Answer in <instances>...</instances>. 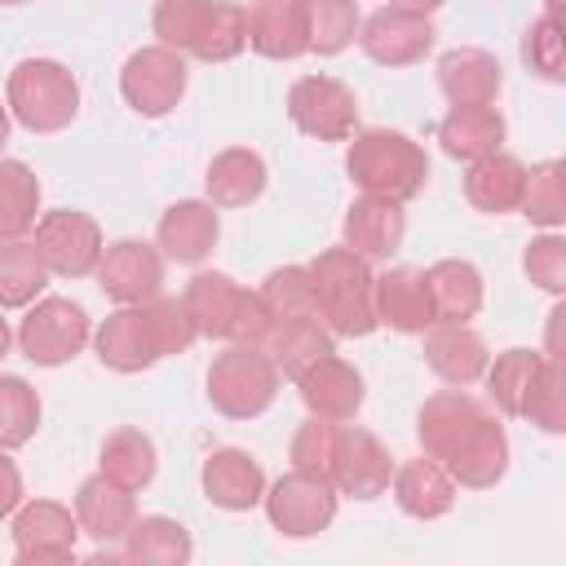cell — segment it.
<instances>
[{"label":"cell","mask_w":566,"mask_h":566,"mask_svg":"<svg viewBox=\"0 0 566 566\" xmlns=\"http://www.w3.org/2000/svg\"><path fill=\"white\" fill-rule=\"evenodd\" d=\"M416 438L420 451L455 478V486L491 491L509 473V433L500 416L469 389L447 385L429 394L416 411Z\"/></svg>","instance_id":"obj_1"},{"label":"cell","mask_w":566,"mask_h":566,"mask_svg":"<svg viewBox=\"0 0 566 566\" xmlns=\"http://www.w3.org/2000/svg\"><path fill=\"white\" fill-rule=\"evenodd\" d=\"M345 172L363 195L411 203L429 186V155L398 128H363L349 137Z\"/></svg>","instance_id":"obj_2"},{"label":"cell","mask_w":566,"mask_h":566,"mask_svg":"<svg viewBox=\"0 0 566 566\" xmlns=\"http://www.w3.org/2000/svg\"><path fill=\"white\" fill-rule=\"evenodd\" d=\"M310 287H314V301H318V314L323 323L332 327V336L340 340H358V336H371L380 323H376V274L367 265V256H358L354 248H323L310 265Z\"/></svg>","instance_id":"obj_3"},{"label":"cell","mask_w":566,"mask_h":566,"mask_svg":"<svg viewBox=\"0 0 566 566\" xmlns=\"http://www.w3.org/2000/svg\"><path fill=\"white\" fill-rule=\"evenodd\" d=\"M181 305L195 323L199 336L208 340H226V345H261L270 318L261 310V296L243 283H234L221 270H199L190 274Z\"/></svg>","instance_id":"obj_4"},{"label":"cell","mask_w":566,"mask_h":566,"mask_svg":"<svg viewBox=\"0 0 566 566\" xmlns=\"http://www.w3.org/2000/svg\"><path fill=\"white\" fill-rule=\"evenodd\" d=\"M4 102L27 133H62L80 115V80L53 57H22L9 71Z\"/></svg>","instance_id":"obj_5"},{"label":"cell","mask_w":566,"mask_h":566,"mask_svg":"<svg viewBox=\"0 0 566 566\" xmlns=\"http://www.w3.org/2000/svg\"><path fill=\"white\" fill-rule=\"evenodd\" d=\"M279 385L283 371L261 345H226L203 376V394L226 420H256L279 398Z\"/></svg>","instance_id":"obj_6"},{"label":"cell","mask_w":566,"mask_h":566,"mask_svg":"<svg viewBox=\"0 0 566 566\" xmlns=\"http://www.w3.org/2000/svg\"><path fill=\"white\" fill-rule=\"evenodd\" d=\"M13 340L35 367H62L93 340V323H88L84 305L71 296H35L27 305V318L18 323Z\"/></svg>","instance_id":"obj_7"},{"label":"cell","mask_w":566,"mask_h":566,"mask_svg":"<svg viewBox=\"0 0 566 566\" xmlns=\"http://www.w3.org/2000/svg\"><path fill=\"white\" fill-rule=\"evenodd\" d=\"M336 500L340 491L332 486V478L301 473V469H287L283 478L265 482V495H261L265 517L283 539H314L318 531H327L336 517Z\"/></svg>","instance_id":"obj_8"},{"label":"cell","mask_w":566,"mask_h":566,"mask_svg":"<svg viewBox=\"0 0 566 566\" xmlns=\"http://www.w3.org/2000/svg\"><path fill=\"white\" fill-rule=\"evenodd\" d=\"M186 84H190L186 57L168 44H146V49L128 53V62L119 66V97L142 119H159V115L177 111V102L186 97Z\"/></svg>","instance_id":"obj_9"},{"label":"cell","mask_w":566,"mask_h":566,"mask_svg":"<svg viewBox=\"0 0 566 566\" xmlns=\"http://www.w3.org/2000/svg\"><path fill=\"white\" fill-rule=\"evenodd\" d=\"M287 119L314 142H349L358 133V97L336 75H301L287 88Z\"/></svg>","instance_id":"obj_10"},{"label":"cell","mask_w":566,"mask_h":566,"mask_svg":"<svg viewBox=\"0 0 566 566\" xmlns=\"http://www.w3.org/2000/svg\"><path fill=\"white\" fill-rule=\"evenodd\" d=\"M35 252L57 279H88L102 256V226L80 208H53L35 221Z\"/></svg>","instance_id":"obj_11"},{"label":"cell","mask_w":566,"mask_h":566,"mask_svg":"<svg viewBox=\"0 0 566 566\" xmlns=\"http://www.w3.org/2000/svg\"><path fill=\"white\" fill-rule=\"evenodd\" d=\"M433 40H438L433 18L402 4H385L358 22V49L376 66H416L433 49Z\"/></svg>","instance_id":"obj_12"},{"label":"cell","mask_w":566,"mask_h":566,"mask_svg":"<svg viewBox=\"0 0 566 566\" xmlns=\"http://www.w3.org/2000/svg\"><path fill=\"white\" fill-rule=\"evenodd\" d=\"M9 535H13V557L22 566L71 562L75 557V539H80V522L57 500H22L13 509Z\"/></svg>","instance_id":"obj_13"},{"label":"cell","mask_w":566,"mask_h":566,"mask_svg":"<svg viewBox=\"0 0 566 566\" xmlns=\"http://www.w3.org/2000/svg\"><path fill=\"white\" fill-rule=\"evenodd\" d=\"M327 478L349 500H380L394 478V455L371 429L349 424V429H336V451H332Z\"/></svg>","instance_id":"obj_14"},{"label":"cell","mask_w":566,"mask_h":566,"mask_svg":"<svg viewBox=\"0 0 566 566\" xmlns=\"http://www.w3.org/2000/svg\"><path fill=\"white\" fill-rule=\"evenodd\" d=\"M93 279L102 287V296H111L115 305L150 301L164 287V252L142 239H115L102 248Z\"/></svg>","instance_id":"obj_15"},{"label":"cell","mask_w":566,"mask_h":566,"mask_svg":"<svg viewBox=\"0 0 566 566\" xmlns=\"http://www.w3.org/2000/svg\"><path fill=\"white\" fill-rule=\"evenodd\" d=\"M93 349H97L102 367H111L119 376H137V371H146V367H155L164 358L155 323H150L142 301L137 305H119L115 314H106L102 327L93 332Z\"/></svg>","instance_id":"obj_16"},{"label":"cell","mask_w":566,"mask_h":566,"mask_svg":"<svg viewBox=\"0 0 566 566\" xmlns=\"http://www.w3.org/2000/svg\"><path fill=\"white\" fill-rule=\"evenodd\" d=\"M296 394H301L310 416L332 420V424H349L363 411L367 385H363V371L354 363H345L336 354H323L318 363H310L296 376Z\"/></svg>","instance_id":"obj_17"},{"label":"cell","mask_w":566,"mask_h":566,"mask_svg":"<svg viewBox=\"0 0 566 566\" xmlns=\"http://www.w3.org/2000/svg\"><path fill=\"white\" fill-rule=\"evenodd\" d=\"M221 239V217L208 199H177L159 212L155 226V248L164 252V261L177 265H199Z\"/></svg>","instance_id":"obj_18"},{"label":"cell","mask_w":566,"mask_h":566,"mask_svg":"<svg viewBox=\"0 0 566 566\" xmlns=\"http://www.w3.org/2000/svg\"><path fill=\"white\" fill-rule=\"evenodd\" d=\"M71 513H75V522H80V535H88V539H97V544L106 548V544H119V539L128 535V526H133V517H137V500H133L128 486L111 482V478L97 469V473H88V478L75 486Z\"/></svg>","instance_id":"obj_19"},{"label":"cell","mask_w":566,"mask_h":566,"mask_svg":"<svg viewBox=\"0 0 566 566\" xmlns=\"http://www.w3.org/2000/svg\"><path fill=\"white\" fill-rule=\"evenodd\" d=\"M420 336H424V349L420 354H424L429 371L442 385L469 389L473 380H482V371L491 363V349H486V340L469 323H429Z\"/></svg>","instance_id":"obj_20"},{"label":"cell","mask_w":566,"mask_h":566,"mask_svg":"<svg viewBox=\"0 0 566 566\" xmlns=\"http://www.w3.org/2000/svg\"><path fill=\"white\" fill-rule=\"evenodd\" d=\"M199 486L208 504L226 513H248L265 495V469L243 447H217L199 469Z\"/></svg>","instance_id":"obj_21"},{"label":"cell","mask_w":566,"mask_h":566,"mask_svg":"<svg viewBox=\"0 0 566 566\" xmlns=\"http://www.w3.org/2000/svg\"><path fill=\"white\" fill-rule=\"evenodd\" d=\"M389 491H394V504L416 517V522H438L455 509V478L433 460V455H411L402 464H394V478H389Z\"/></svg>","instance_id":"obj_22"},{"label":"cell","mask_w":566,"mask_h":566,"mask_svg":"<svg viewBox=\"0 0 566 566\" xmlns=\"http://www.w3.org/2000/svg\"><path fill=\"white\" fill-rule=\"evenodd\" d=\"M248 49L270 62H296L310 53L305 0H252L248 4Z\"/></svg>","instance_id":"obj_23"},{"label":"cell","mask_w":566,"mask_h":566,"mask_svg":"<svg viewBox=\"0 0 566 566\" xmlns=\"http://www.w3.org/2000/svg\"><path fill=\"white\" fill-rule=\"evenodd\" d=\"M433 71H438V88L451 106H491L504 88V66L495 62V53L473 49V44L447 49Z\"/></svg>","instance_id":"obj_24"},{"label":"cell","mask_w":566,"mask_h":566,"mask_svg":"<svg viewBox=\"0 0 566 566\" xmlns=\"http://www.w3.org/2000/svg\"><path fill=\"white\" fill-rule=\"evenodd\" d=\"M345 248H354L358 256L367 261H380V256H394L402 248V234H407V212L402 203L394 199H376V195H358L349 208H345Z\"/></svg>","instance_id":"obj_25"},{"label":"cell","mask_w":566,"mask_h":566,"mask_svg":"<svg viewBox=\"0 0 566 566\" xmlns=\"http://www.w3.org/2000/svg\"><path fill=\"white\" fill-rule=\"evenodd\" d=\"M522 195H526V164L509 150L482 155L464 168V199H469V208H478L486 217L517 212Z\"/></svg>","instance_id":"obj_26"},{"label":"cell","mask_w":566,"mask_h":566,"mask_svg":"<svg viewBox=\"0 0 566 566\" xmlns=\"http://www.w3.org/2000/svg\"><path fill=\"white\" fill-rule=\"evenodd\" d=\"M424 287H429V310L433 323H469L482 301H486V283L482 270L464 256H442L424 270Z\"/></svg>","instance_id":"obj_27"},{"label":"cell","mask_w":566,"mask_h":566,"mask_svg":"<svg viewBox=\"0 0 566 566\" xmlns=\"http://www.w3.org/2000/svg\"><path fill=\"white\" fill-rule=\"evenodd\" d=\"M371 296H376V323H385V327H394V332L420 336V332L433 323L424 270H416V265H394V270L376 274Z\"/></svg>","instance_id":"obj_28"},{"label":"cell","mask_w":566,"mask_h":566,"mask_svg":"<svg viewBox=\"0 0 566 566\" xmlns=\"http://www.w3.org/2000/svg\"><path fill=\"white\" fill-rule=\"evenodd\" d=\"M504 115L491 106H451L442 119H438V146L447 159H460V164H473L482 155H495L504 150Z\"/></svg>","instance_id":"obj_29"},{"label":"cell","mask_w":566,"mask_h":566,"mask_svg":"<svg viewBox=\"0 0 566 566\" xmlns=\"http://www.w3.org/2000/svg\"><path fill=\"white\" fill-rule=\"evenodd\" d=\"M265 181H270V168L248 146L217 150L208 172H203V190H208L212 208H248V203H256L265 195Z\"/></svg>","instance_id":"obj_30"},{"label":"cell","mask_w":566,"mask_h":566,"mask_svg":"<svg viewBox=\"0 0 566 566\" xmlns=\"http://www.w3.org/2000/svg\"><path fill=\"white\" fill-rule=\"evenodd\" d=\"M261 349L274 358V367L287 380H296L310 363H318L323 354H336V336L323 318H279L265 327Z\"/></svg>","instance_id":"obj_31"},{"label":"cell","mask_w":566,"mask_h":566,"mask_svg":"<svg viewBox=\"0 0 566 566\" xmlns=\"http://www.w3.org/2000/svg\"><path fill=\"white\" fill-rule=\"evenodd\" d=\"M544 363H548V354H544V349H526V345H513V349L495 354V358L486 363V371H482L491 407H495L500 416L522 420V407H526V398H531V389H535Z\"/></svg>","instance_id":"obj_32"},{"label":"cell","mask_w":566,"mask_h":566,"mask_svg":"<svg viewBox=\"0 0 566 566\" xmlns=\"http://www.w3.org/2000/svg\"><path fill=\"white\" fill-rule=\"evenodd\" d=\"M119 557L128 566H186L195 557V539L172 517H133L128 535L119 539Z\"/></svg>","instance_id":"obj_33"},{"label":"cell","mask_w":566,"mask_h":566,"mask_svg":"<svg viewBox=\"0 0 566 566\" xmlns=\"http://www.w3.org/2000/svg\"><path fill=\"white\" fill-rule=\"evenodd\" d=\"M97 469H102L111 482H119V486H128V491L137 495V491H146V486L155 482L159 451H155L150 433H142V429L124 424V429H111V433L102 438Z\"/></svg>","instance_id":"obj_34"},{"label":"cell","mask_w":566,"mask_h":566,"mask_svg":"<svg viewBox=\"0 0 566 566\" xmlns=\"http://www.w3.org/2000/svg\"><path fill=\"white\" fill-rule=\"evenodd\" d=\"M40 221V177L22 159L0 155V243L27 239Z\"/></svg>","instance_id":"obj_35"},{"label":"cell","mask_w":566,"mask_h":566,"mask_svg":"<svg viewBox=\"0 0 566 566\" xmlns=\"http://www.w3.org/2000/svg\"><path fill=\"white\" fill-rule=\"evenodd\" d=\"M49 283V265L31 239L0 243V310H27Z\"/></svg>","instance_id":"obj_36"},{"label":"cell","mask_w":566,"mask_h":566,"mask_svg":"<svg viewBox=\"0 0 566 566\" xmlns=\"http://www.w3.org/2000/svg\"><path fill=\"white\" fill-rule=\"evenodd\" d=\"M243 49H248V9L234 4V0H212V9H208V18H203V27H199V35H195L186 57H195V62H230Z\"/></svg>","instance_id":"obj_37"},{"label":"cell","mask_w":566,"mask_h":566,"mask_svg":"<svg viewBox=\"0 0 566 566\" xmlns=\"http://www.w3.org/2000/svg\"><path fill=\"white\" fill-rule=\"evenodd\" d=\"M358 0H305V35L310 53L336 57L358 40Z\"/></svg>","instance_id":"obj_38"},{"label":"cell","mask_w":566,"mask_h":566,"mask_svg":"<svg viewBox=\"0 0 566 566\" xmlns=\"http://www.w3.org/2000/svg\"><path fill=\"white\" fill-rule=\"evenodd\" d=\"M256 296H261V310H265L270 323H279V318H323L305 265H279V270H270L261 279V287H256Z\"/></svg>","instance_id":"obj_39"},{"label":"cell","mask_w":566,"mask_h":566,"mask_svg":"<svg viewBox=\"0 0 566 566\" xmlns=\"http://www.w3.org/2000/svg\"><path fill=\"white\" fill-rule=\"evenodd\" d=\"M517 212L539 230H557L566 221V164L562 159H544L526 168V195Z\"/></svg>","instance_id":"obj_40"},{"label":"cell","mask_w":566,"mask_h":566,"mask_svg":"<svg viewBox=\"0 0 566 566\" xmlns=\"http://www.w3.org/2000/svg\"><path fill=\"white\" fill-rule=\"evenodd\" d=\"M40 429V394L22 376H0V451H18Z\"/></svg>","instance_id":"obj_41"},{"label":"cell","mask_w":566,"mask_h":566,"mask_svg":"<svg viewBox=\"0 0 566 566\" xmlns=\"http://www.w3.org/2000/svg\"><path fill=\"white\" fill-rule=\"evenodd\" d=\"M522 62L526 71H535L539 80L548 84H562L566 80V49H562V22L557 13H539L526 31H522Z\"/></svg>","instance_id":"obj_42"},{"label":"cell","mask_w":566,"mask_h":566,"mask_svg":"<svg viewBox=\"0 0 566 566\" xmlns=\"http://www.w3.org/2000/svg\"><path fill=\"white\" fill-rule=\"evenodd\" d=\"M208 9H212V0H155L150 31H155L159 44H168V49H177L186 57L195 35H199V27H203V18H208Z\"/></svg>","instance_id":"obj_43"},{"label":"cell","mask_w":566,"mask_h":566,"mask_svg":"<svg viewBox=\"0 0 566 566\" xmlns=\"http://www.w3.org/2000/svg\"><path fill=\"white\" fill-rule=\"evenodd\" d=\"M522 420H531L544 433H562L566 429V376H562L557 358L544 363V371H539V380H535V389H531V398L522 407Z\"/></svg>","instance_id":"obj_44"},{"label":"cell","mask_w":566,"mask_h":566,"mask_svg":"<svg viewBox=\"0 0 566 566\" xmlns=\"http://www.w3.org/2000/svg\"><path fill=\"white\" fill-rule=\"evenodd\" d=\"M522 270H526V279H531L539 292L562 296V292H566V239H562L557 230L535 234V239L526 243V252H522Z\"/></svg>","instance_id":"obj_45"},{"label":"cell","mask_w":566,"mask_h":566,"mask_svg":"<svg viewBox=\"0 0 566 566\" xmlns=\"http://www.w3.org/2000/svg\"><path fill=\"white\" fill-rule=\"evenodd\" d=\"M332 451H336V424L332 420H318V416H305L287 442V460L292 469L301 473H323L332 469Z\"/></svg>","instance_id":"obj_46"},{"label":"cell","mask_w":566,"mask_h":566,"mask_svg":"<svg viewBox=\"0 0 566 566\" xmlns=\"http://www.w3.org/2000/svg\"><path fill=\"white\" fill-rule=\"evenodd\" d=\"M142 305H146V314H150V323H155V336H159L164 358H168V354H186V349L199 340V332H195V323H190L181 296H164V292H155V296L142 301Z\"/></svg>","instance_id":"obj_47"},{"label":"cell","mask_w":566,"mask_h":566,"mask_svg":"<svg viewBox=\"0 0 566 566\" xmlns=\"http://www.w3.org/2000/svg\"><path fill=\"white\" fill-rule=\"evenodd\" d=\"M27 500V491H22V473H18V464L9 460V451H0V522L4 517H13V509Z\"/></svg>","instance_id":"obj_48"},{"label":"cell","mask_w":566,"mask_h":566,"mask_svg":"<svg viewBox=\"0 0 566 566\" xmlns=\"http://www.w3.org/2000/svg\"><path fill=\"white\" fill-rule=\"evenodd\" d=\"M394 4H402V9H416V13H433V9H442L447 0H394Z\"/></svg>","instance_id":"obj_49"},{"label":"cell","mask_w":566,"mask_h":566,"mask_svg":"<svg viewBox=\"0 0 566 566\" xmlns=\"http://www.w3.org/2000/svg\"><path fill=\"white\" fill-rule=\"evenodd\" d=\"M9 128H13V115H9V102H0V150L9 142Z\"/></svg>","instance_id":"obj_50"},{"label":"cell","mask_w":566,"mask_h":566,"mask_svg":"<svg viewBox=\"0 0 566 566\" xmlns=\"http://www.w3.org/2000/svg\"><path fill=\"white\" fill-rule=\"evenodd\" d=\"M9 345H13V332H9V323H4V318H0V358H4V354H9Z\"/></svg>","instance_id":"obj_51"},{"label":"cell","mask_w":566,"mask_h":566,"mask_svg":"<svg viewBox=\"0 0 566 566\" xmlns=\"http://www.w3.org/2000/svg\"><path fill=\"white\" fill-rule=\"evenodd\" d=\"M0 4H27V0H0Z\"/></svg>","instance_id":"obj_52"}]
</instances>
